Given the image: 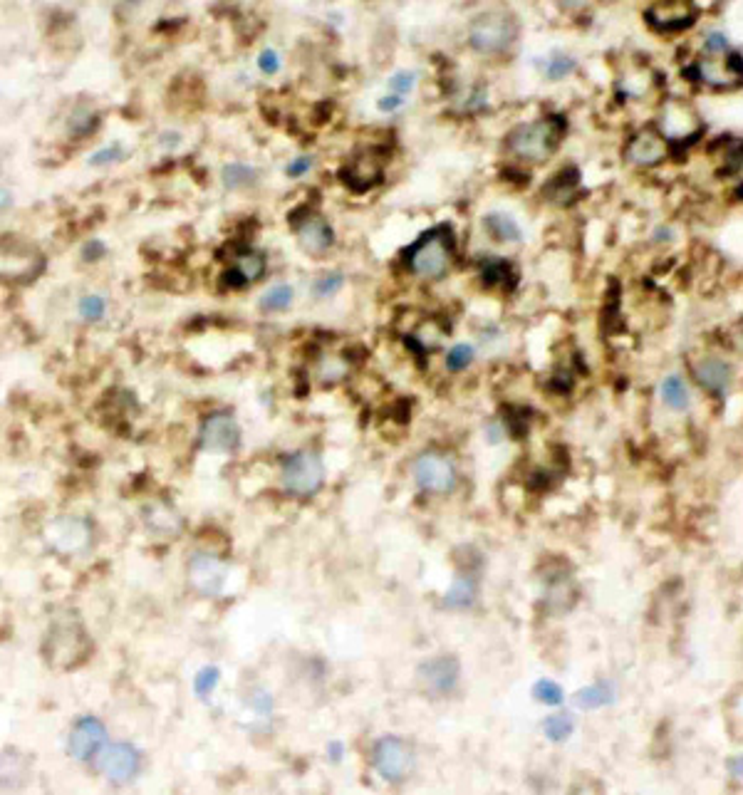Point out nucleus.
<instances>
[{"label": "nucleus", "mask_w": 743, "mask_h": 795, "mask_svg": "<svg viewBox=\"0 0 743 795\" xmlns=\"http://www.w3.org/2000/svg\"><path fill=\"white\" fill-rule=\"evenodd\" d=\"M570 122L565 112H543L513 124L503 137V152L521 169L550 164L568 139Z\"/></svg>", "instance_id": "1"}, {"label": "nucleus", "mask_w": 743, "mask_h": 795, "mask_svg": "<svg viewBox=\"0 0 743 795\" xmlns=\"http://www.w3.org/2000/svg\"><path fill=\"white\" fill-rule=\"evenodd\" d=\"M679 77L691 92L706 95H736L743 90V50L724 55L691 53L679 65Z\"/></svg>", "instance_id": "2"}, {"label": "nucleus", "mask_w": 743, "mask_h": 795, "mask_svg": "<svg viewBox=\"0 0 743 795\" xmlns=\"http://www.w3.org/2000/svg\"><path fill=\"white\" fill-rule=\"evenodd\" d=\"M523 35L521 18L511 8H486L469 20L466 43L481 57H506L518 48Z\"/></svg>", "instance_id": "3"}, {"label": "nucleus", "mask_w": 743, "mask_h": 795, "mask_svg": "<svg viewBox=\"0 0 743 795\" xmlns=\"http://www.w3.org/2000/svg\"><path fill=\"white\" fill-rule=\"evenodd\" d=\"M612 95L617 105L630 107H657V102L667 95L662 75L657 67L639 55H625L612 72Z\"/></svg>", "instance_id": "4"}, {"label": "nucleus", "mask_w": 743, "mask_h": 795, "mask_svg": "<svg viewBox=\"0 0 743 795\" xmlns=\"http://www.w3.org/2000/svg\"><path fill=\"white\" fill-rule=\"evenodd\" d=\"M622 166L632 174H657L662 171L664 166L672 164L677 159V149L674 144L659 132L657 124L652 119L647 122H639L632 129H627L625 137H622L620 149Z\"/></svg>", "instance_id": "5"}, {"label": "nucleus", "mask_w": 743, "mask_h": 795, "mask_svg": "<svg viewBox=\"0 0 743 795\" xmlns=\"http://www.w3.org/2000/svg\"><path fill=\"white\" fill-rule=\"evenodd\" d=\"M652 122L674 144L677 154L682 147H696L706 134V122L701 117L699 107L689 95H682V92H667L657 102V107L652 109Z\"/></svg>", "instance_id": "6"}, {"label": "nucleus", "mask_w": 743, "mask_h": 795, "mask_svg": "<svg viewBox=\"0 0 743 795\" xmlns=\"http://www.w3.org/2000/svg\"><path fill=\"white\" fill-rule=\"evenodd\" d=\"M699 0H644L639 18L644 30L659 40H682L694 35L704 20Z\"/></svg>", "instance_id": "7"}, {"label": "nucleus", "mask_w": 743, "mask_h": 795, "mask_svg": "<svg viewBox=\"0 0 743 795\" xmlns=\"http://www.w3.org/2000/svg\"><path fill=\"white\" fill-rule=\"evenodd\" d=\"M456 256V241L451 226H441L424 231L412 246L404 251V265L409 273L422 280H439L449 273Z\"/></svg>", "instance_id": "8"}, {"label": "nucleus", "mask_w": 743, "mask_h": 795, "mask_svg": "<svg viewBox=\"0 0 743 795\" xmlns=\"http://www.w3.org/2000/svg\"><path fill=\"white\" fill-rule=\"evenodd\" d=\"M687 374L696 392L711 402H726L739 382V367L724 352H699L689 362Z\"/></svg>", "instance_id": "9"}, {"label": "nucleus", "mask_w": 743, "mask_h": 795, "mask_svg": "<svg viewBox=\"0 0 743 795\" xmlns=\"http://www.w3.org/2000/svg\"><path fill=\"white\" fill-rule=\"evenodd\" d=\"M87 647H90V642H87V632L85 627L80 625L77 617H62V620H55L48 632V639H45L48 662L62 669L77 667V664L85 659Z\"/></svg>", "instance_id": "10"}, {"label": "nucleus", "mask_w": 743, "mask_h": 795, "mask_svg": "<svg viewBox=\"0 0 743 795\" xmlns=\"http://www.w3.org/2000/svg\"><path fill=\"white\" fill-rule=\"evenodd\" d=\"M280 478H283L285 491L293 496H313L325 481V464L315 451H295L285 456Z\"/></svg>", "instance_id": "11"}, {"label": "nucleus", "mask_w": 743, "mask_h": 795, "mask_svg": "<svg viewBox=\"0 0 743 795\" xmlns=\"http://www.w3.org/2000/svg\"><path fill=\"white\" fill-rule=\"evenodd\" d=\"M412 474L417 486L426 493H434V496H446V493L454 491L456 481H459V471H456L454 459L441 454V451H424V454H419L412 466Z\"/></svg>", "instance_id": "12"}, {"label": "nucleus", "mask_w": 743, "mask_h": 795, "mask_svg": "<svg viewBox=\"0 0 743 795\" xmlns=\"http://www.w3.org/2000/svg\"><path fill=\"white\" fill-rule=\"evenodd\" d=\"M372 766L384 781L389 783L404 781L414 768L412 746H409L407 741L399 739V736H384V739L374 743Z\"/></svg>", "instance_id": "13"}, {"label": "nucleus", "mask_w": 743, "mask_h": 795, "mask_svg": "<svg viewBox=\"0 0 743 795\" xmlns=\"http://www.w3.org/2000/svg\"><path fill=\"white\" fill-rule=\"evenodd\" d=\"M384 157L382 149H362V152L352 154V159L342 166L340 179L352 194H367L374 186L382 184L384 179Z\"/></svg>", "instance_id": "14"}, {"label": "nucleus", "mask_w": 743, "mask_h": 795, "mask_svg": "<svg viewBox=\"0 0 743 795\" xmlns=\"http://www.w3.org/2000/svg\"><path fill=\"white\" fill-rule=\"evenodd\" d=\"M417 679L419 687H422L426 694L436 696V699L454 694L461 679L459 659L451 657V654H439V657L426 659L424 664H419Z\"/></svg>", "instance_id": "15"}, {"label": "nucleus", "mask_w": 743, "mask_h": 795, "mask_svg": "<svg viewBox=\"0 0 743 795\" xmlns=\"http://www.w3.org/2000/svg\"><path fill=\"white\" fill-rule=\"evenodd\" d=\"M142 758L139 751L129 743H109L95 758V768L109 783H129L139 773Z\"/></svg>", "instance_id": "16"}, {"label": "nucleus", "mask_w": 743, "mask_h": 795, "mask_svg": "<svg viewBox=\"0 0 743 795\" xmlns=\"http://www.w3.org/2000/svg\"><path fill=\"white\" fill-rule=\"evenodd\" d=\"M241 444V426L228 412H213L201 422L199 446L211 454H231Z\"/></svg>", "instance_id": "17"}, {"label": "nucleus", "mask_w": 743, "mask_h": 795, "mask_svg": "<svg viewBox=\"0 0 743 795\" xmlns=\"http://www.w3.org/2000/svg\"><path fill=\"white\" fill-rule=\"evenodd\" d=\"M107 746V729L95 716H82L70 731L67 739V753L75 761H95L97 753Z\"/></svg>", "instance_id": "18"}, {"label": "nucleus", "mask_w": 743, "mask_h": 795, "mask_svg": "<svg viewBox=\"0 0 743 795\" xmlns=\"http://www.w3.org/2000/svg\"><path fill=\"white\" fill-rule=\"evenodd\" d=\"M90 538H92V530H90V526H87V521H82V518L62 516L45 528V540H48L50 548L57 550V553H65V555L85 550L87 545H90Z\"/></svg>", "instance_id": "19"}, {"label": "nucleus", "mask_w": 743, "mask_h": 795, "mask_svg": "<svg viewBox=\"0 0 743 795\" xmlns=\"http://www.w3.org/2000/svg\"><path fill=\"white\" fill-rule=\"evenodd\" d=\"M657 399L664 412L674 414V417H687L691 409H694V384H691L689 374H664L657 384Z\"/></svg>", "instance_id": "20"}, {"label": "nucleus", "mask_w": 743, "mask_h": 795, "mask_svg": "<svg viewBox=\"0 0 743 795\" xmlns=\"http://www.w3.org/2000/svg\"><path fill=\"white\" fill-rule=\"evenodd\" d=\"M226 563L216 555L209 553H196L189 563V585L194 587L199 595L216 597L221 595L223 585H226Z\"/></svg>", "instance_id": "21"}, {"label": "nucleus", "mask_w": 743, "mask_h": 795, "mask_svg": "<svg viewBox=\"0 0 743 795\" xmlns=\"http://www.w3.org/2000/svg\"><path fill=\"white\" fill-rule=\"evenodd\" d=\"M293 228L295 236H298L300 248H303L305 253H310V256H322V253L330 251L332 243H335V231H332L327 218L320 216V213H310V211L303 213L300 218H295Z\"/></svg>", "instance_id": "22"}, {"label": "nucleus", "mask_w": 743, "mask_h": 795, "mask_svg": "<svg viewBox=\"0 0 743 795\" xmlns=\"http://www.w3.org/2000/svg\"><path fill=\"white\" fill-rule=\"evenodd\" d=\"M535 70L548 85H563V82L575 80L583 72V60L565 48H553L535 60Z\"/></svg>", "instance_id": "23"}, {"label": "nucleus", "mask_w": 743, "mask_h": 795, "mask_svg": "<svg viewBox=\"0 0 743 795\" xmlns=\"http://www.w3.org/2000/svg\"><path fill=\"white\" fill-rule=\"evenodd\" d=\"M481 226L486 231V236L491 238L498 246H521L526 241V231H523L521 221L513 216L511 211H488L483 213Z\"/></svg>", "instance_id": "24"}, {"label": "nucleus", "mask_w": 743, "mask_h": 795, "mask_svg": "<svg viewBox=\"0 0 743 795\" xmlns=\"http://www.w3.org/2000/svg\"><path fill=\"white\" fill-rule=\"evenodd\" d=\"M266 275V256L261 251H241L233 258V265L223 275V283L228 288H246Z\"/></svg>", "instance_id": "25"}, {"label": "nucleus", "mask_w": 743, "mask_h": 795, "mask_svg": "<svg viewBox=\"0 0 743 795\" xmlns=\"http://www.w3.org/2000/svg\"><path fill=\"white\" fill-rule=\"evenodd\" d=\"M578 189H580V171L568 166V169H560L550 176L548 184L543 186V199L550 201V204L565 206L570 204V199H573L575 194H578Z\"/></svg>", "instance_id": "26"}, {"label": "nucleus", "mask_w": 743, "mask_h": 795, "mask_svg": "<svg viewBox=\"0 0 743 795\" xmlns=\"http://www.w3.org/2000/svg\"><path fill=\"white\" fill-rule=\"evenodd\" d=\"M615 701H617V689L610 679H605V682L587 684V687L578 689L573 694L575 709H580V711L607 709V706H612Z\"/></svg>", "instance_id": "27"}, {"label": "nucleus", "mask_w": 743, "mask_h": 795, "mask_svg": "<svg viewBox=\"0 0 743 795\" xmlns=\"http://www.w3.org/2000/svg\"><path fill=\"white\" fill-rule=\"evenodd\" d=\"M481 280L486 288H503L511 290L516 285V268L508 258H483L481 263Z\"/></svg>", "instance_id": "28"}, {"label": "nucleus", "mask_w": 743, "mask_h": 795, "mask_svg": "<svg viewBox=\"0 0 743 795\" xmlns=\"http://www.w3.org/2000/svg\"><path fill=\"white\" fill-rule=\"evenodd\" d=\"M734 48L736 43L724 28H699L696 30V40L691 50L701 55H724L731 53Z\"/></svg>", "instance_id": "29"}, {"label": "nucleus", "mask_w": 743, "mask_h": 795, "mask_svg": "<svg viewBox=\"0 0 743 795\" xmlns=\"http://www.w3.org/2000/svg\"><path fill=\"white\" fill-rule=\"evenodd\" d=\"M258 179H261V174H258L256 166L243 164V161H233V164L223 166L221 171V181L228 191L251 189L258 184Z\"/></svg>", "instance_id": "30"}, {"label": "nucleus", "mask_w": 743, "mask_h": 795, "mask_svg": "<svg viewBox=\"0 0 743 795\" xmlns=\"http://www.w3.org/2000/svg\"><path fill=\"white\" fill-rule=\"evenodd\" d=\"M540 729H543V736L550 743H565L570 741V736L578 729V721H575V716L570 711H555V714L545 716Z\"/></svg>", "instance_id": "31"}, {"label": "nucleus", "mask_w": 743, "mask_h": 795, "mask_svg": "<svg viewBox=\"0 0 743 795\" xmlns=\"http://www.w3.org/2000/svg\"><path fill=\"white\" fill-rule=\"evenodd\" d=\"M476 580L471 575H456L454 583H451L449 590L444 595V605L451 607V610H466V607L474 605L476 600Z\"/></svg>", "instance_id": "32"}, {"label": "nucleus", "mask_w": 743, "mask_h": 795, "mask_svg": "<svg viewBox=\"0 0 743 795\" xmlns=\"http://www.w3.org/2000/svg\"><path fill=\"white\" fill-rule=\"evenodd\" d=\"M144 516H147L144 518V523H147V528L154 530V533H159V535L179 533V528H181L179 516H176L171 508L161 506V503H157V506H149L147 511H144Z\"/></svg>", "instance_id": "33"}, {"label": "nucleus", "mask_w": 743, "mask_h": 795, "mask_svg": "<svg viewBox=\"0 0 743 795\" xmlns=\"http://www.w3.org/2000/svg\"><path fill=\"white\" fill-rule=\"evenodd\" d=\"M293 298H295L293 288H290L288 283H278L263 293L261 310L263 313H283V310H288L290 305H293Z\"/></svg>", "instance_id": "34"}, {"label": "nucleus", "mask_w": 743, "mask_h": 795, "mask_svg": "<svg viewBox=\"0 0 743 795\" xmlns=\"http://www.w3.org/2000/svg\"><path fill=\"white\" fill-rule=\"evenodd\" d=\"M446 370L459 374V372H466L471 365L476 362V347L469 345V342H459V345L451 347L449 352H446Z\"/></svg>", "instance_id": "35"}, {"label": "nucleus", "mask_w": 743, "mask_h": 795, "mask_svg": "<svg viewBox=\"0 0 743 795\" xmlns=\"http://www.w3.org/2000/svg\"><path fill=\"white\" fill-rule=\"evenodd\" d=\"M533 699L538 701V704L543 706H563L565 701V689L560 687L555 679H538V682L533 684Z\"/></svg>", "instance_id": "36"}, {"label": "nucleus", "mask_w": 743, "mask_h": 795, "mask_svg": "<svg viewBox=\"0 0 743 795\" xmlns=\"http://www.w3.org/2000/svg\"><path fill=\"white\" fill-rule=\"evenodd\" d=\"M600 3L602 0H553V5L565 15V18H575V20L590 18Z\"/></svg>", "instance_id": "37"}, {"label": "nucleus", "mask_w": 743, "mask_h": 795, "mask_svg": "<svg viewBox=\"0 0 743 795\" xmlns=\"http://www.w3.org/2000/svg\"><path fill=\"white\" fill-rule=\"evenodd\" d=\"M342 285H345V275L342 273H337V270H332V273H322L313 283V295L318 300H327L332 298V295L340 293Z\"/></svg>", "instance_id": "38"}, {"label": "nucleus", "mask_w": 743, "mask_h": 795, "mask_svg": "<svg viewBox=\"0 0 743 795\" xmlns=\"http://www.w3.org/2000/svg\"><path fill=\"white\" fill-rule=\"evenodd\" d=\"M124 159H127V149H124L122 144H107V147L97 149V152L87 159V164L95 166V169H107V166L119 164V161Z\"/></svg>", "instance_id": "39"}, {"label": "nucleus", "mask_w": 743, "mask_h": 795, "mask_svg": "<svg viewBox=\"0 0 743 795\" xmlns=\"http://www.w3.org/2000/svg\"><path fill=\"white\" fill-rule=\"evenodd\" d=\"M77 313H80V318L85 322L102 320L107 313V300L102 298V295H85V298H80V303H77Z\"/></svg>", "instance_id": "40"}, {"label": "nucleus", "mask_w": 743, "mask_h": 795, "mask_svg": "<svg viewBox=\"0 0 743 795\" xmlns=\"http://www.w3.org/2000/svg\"><path fill=\"white\" fill-rule=\"evenodd\" d=\"M347 362L342 357H322L318 365V377L322 384H335L340 379H345Z\"/></svg>", "instance_id": "41"}, {"label": "nucleus", "mask_w": 743, "mask_h": 795, "mask_svg": "<svg viewBox=\"0 0 743 795\" xmlns=\"http://www.w3.org/2000/svg\"><path fill=\"white\" fill-rule=\"evenodd\" d=\"M218 679H221V672L216 667H204L199 674L194 677V689L199 696H211L213 689L218 687Z\"/></svg>", "instance_id": "42"}, {"label": "nucleus", "mask_w": 743, "mask_h": 795, "mask_svg": "<svg viewBox=\"0 0 743 795\" xmlns=\"http://www.w3.org/2000/svg\"><path fill=\"white\" fill-rule=\"evenodd\" d=\"M414 85H417V72L412 70H399L389 77V90H392L394 95L407 97L409 92L414 90Z\"/></svg>", "instance_id": "43"}, {"label": "nucleus", "mask_w": 743, "mask_h": 795, "mask_svg": "<svg viewBox=\"0 0 743 795\" xmlns=\"http://www.w3.org/2000/svg\"><path fill=\"white\" fill-rule=\"evenodd\" d=\"M674 241H677V228H674L672 223L662 221V223H657L652 231H649V243H652V246L667 248V246H672Z\"/></svg>", "instance_id": "44"}, {"label": "nucleus", "mask_w": 743, "mask_h": 795, "mask_svg": "<svg viewBox=\"0 0 743 795\" xmlns=\"http://www.w3.org/2000/svg\"><path fill=\"white\" fill-rule=\"evenodd\" d=\"M95 127H97V114H92V112L72 114L70 132L75 134V137H85V134H90Z\"/></svg>", "instance_id": "45"}, {"label": "nucleus", "mask_w": 743, "mask_h": 795, "mask_svg": "<svg viewBox=\"0 0 743 795\" xmlns=\"http://www.w3.org/2000/svg\"><path fill=\"white\" fill-rule=\"evenodd\" d=\"M313 164H315L313 157H310V154H303V157L293 159L288 166H285V174H288L290 179H300V176H305L310 169H313Z\"/></svg>", "instance_id": "46"}, {"label": "nucleus", "mask_w": 743, "mask_h": 795, "mask_svg": "<svg viewBox=\"0 0 743 795\" xmlns=\"http://www.w3.org/2000/svg\"><path fill=\"white\" fill-rule=\"evenodd\" d=\"M107 253V246L100 241V238H92V241H87L85 246H82V261L87 263H95V261H102Z\"/></svg>", "instance_id": "47"}, {"label": "nucleus", "mask_w": 743, "mask_h": 795, "mask_svg": "<svg viewBox=\"0 0 743 795\" xmlns=\"http://www.w3.org/2000/svg\"><path fill=\"white\" fill-rule=\"evenodd\" d=\"M258 67H261L263 75H275V72L280 70V55L275 53L273 48L263 50V53L258 55Z\"/></svg>", "instance_id": "48"}, {"label": "nucleus", "mask_w": 743, "mask_h": 795, "mask_svg": "<svg viewBox=\"0 0 743 795\" xmlns=\"http://www.w3.org/2000/svg\"><path fill=\"white\" fill-rule=\"evenodd\" d=\"M726 773L734 781H743V753H734V756L726 758Z\"/></svg>", "instance_id": "49"}, {"label": "nucleus", "mask_w": 743, "mask_h": 795, "mask_svg": "<svg viewBox=\"0 0 743 795\" xmlns=\"http://www.w3.org/2000/svg\"><path fill=\"white\" fill-rule=\"evenodd\" d=\"M404 105V97L402 95H387V97H382V100L377 102V107H379V112H394V109H399Z\"/></svg>", "instance_id": "50"}, {"label": "nucleus", "mask_w": 743, "mask_h": 795, "mask_svg": "<svg viewBox=\"0 0 743 795\" xmlns=\"http://www.w3.org/2000/svg\"><path fill=\"white\" fill-rule=\"evenodd\" d=\"M253 706H256V709L261 711V714H268V711H270V696L266 694V691H258V694L253 696Z\"/></svg>", "instance_id": "51"}, {"label": "nucleus", "mask_w": 743, "mask_h": 795, "mask_svg": "<svg viewBox=\"0 0 743 795\" xmlns=\"http://www.w3.org/2000/svg\"><path fill=\"white\" fill-rule=\"evenodd\" d=\"M161 144H164V147H176V144H179V137H176V132H171V137H161Z\"/></svg>", "instance_id": "52"}, {"label": "nucleus", "mask_w": 743, "mask_h": 795, "mask_svg": "<svg viewBox=\"0 0 743 795\" xmlns=\"http://www.w3.org/2000/svg\"><path fill=\"white\" fill-rule=\"evenodd\" d=\"M330 753H332V761H340V753H342V746L340 743H330Z\"/></svg>", "instance_id": "53"}, {"label": "nucleus", "mask_w": 743, "mask_h": 795, "mask_svg": "<svg viewBox=\"0 0 743 795\" xmlns=\"http://www.w3.org/2000/svg\"><path fill=\"white\" fill-rule=\"evenodd\" d=\"M8 201H10V191L3 189V211H8Z\"/></svg>", "instance_id": "54"}]
</instances>
